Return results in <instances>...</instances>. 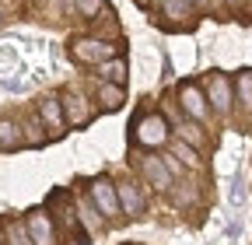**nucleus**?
<instances>
[{
	"instance_id": "15",
	"label": "nucleus",
	"mask_w": 252,
	"mask_h": 245,
	"mask_svg": "<svg viewBox=\"0 0 252 245\" xmlns=\"http://www.w3.org/2000/svg\"><path fill=\"white\" fill-rule=\"evenodd\" d=\"M168 154H175L189 172H203V168H207L203 151H196L193 144H186V140H179V137H172V140H168Z\"/></svg>"
},
{
	"instance_id": "26",
	"label": "nucleus",
	"mask_w": 252,
	"mask_h": 245,
	"mask_svg": "<svg viewBox=\"0 0 252 245\" xmlns=\"http://www.w3.org/2000/svg\"><path fill=\"white\" fill-rule=\"evenodd\" d=\"M126 245H133V242H126Z\"/></svg>"
},
{
	"instance_id": "5",
	"label": "nucleus",
	"mask_w": 252,
	"mask_h": 245,
	"mask_svg": "<svg viewBox=\"0 0 252 245\" xmlns=\"http://www.w3.org/2000/svg\"><path fill=\"white\" fill-rule=\"evenodd\" d=\"M203 91H207V102L214 109L217 119H231L235 112V81L220 70H210L207 81H203Z\"/></svg>"
},
{
	"instance_id": "21",
	"label": "nucleus",
	"mask_w": 252,
	"mask_h": 245,
	"mask_svg": "<svg viewBox=\"0 0 252 245\" xmlns=\"http://www.w3.org/2000/svg\"><path fill=\"white\" fill-rule=\"evenodd\" d=\"M7 245H35L25 221H7Z\"/></svg>"
},
{
	"instance_id": "16",
	"label": "nucleus",
	"mask_w": 252,
	"mask_h": 245,
	"mask_svg": "<svg viewBox=\"0 0 252 245\" xmlns=\"http://www.w3.org/2000/svg\"><path fill=\"white\" fill-rule=\"evenodd\" d=\"M77 210H81V224L88 228V235H91V238L109 231V221L98 214V207L91 203V196H81V200H77Z\"/></svg>"
},
{
	"instance_id": "13",
	"label": "nucleus",
	"mask_w": 252,
	"mask_h": 245,
	"mask_svg": "<svg viewBox=\"0 0 252 245\" xmlns=\"http://www.w3.org/2000/svg\"><path fill=\"white\" fill-rule=\"evenodd\" d=\"M172 137H179V140H186V144H193L196 151H207V147H210V133L203 130V122L189 119V116L172 126Z\"/></svg>"
},
{
	"instance_id": "20",
	"label": "nucleus",
	"mask_w": 252,
	"mask_h": 245,
	"mask_svg": "<svg viewBox=\"0 0 252 245\" xmlns=\"http://www.w3.org/2000/svg\"><path fill=\"white\" fill-rule=\"evenodd\" d=\"M105 0H70L67 4V14L70 18H81V21H94V18H102L105 14Z\"/></svg>"
},
{
	"instance_id": "3",
	"label": "nucleus",
	"mask_w": 252,
	"mask_h": 245,
	"mask_svg": "<svg viewBox=\"0 0 252 245\" xmlns=\"http://www.w3.org/2000/svg\"><path fill=\"white\" fill-rule=\"evenodd\" d=\"M49 214H53V221H56V228H60L63 238H70L74 245H91V235L81 224V210H77V203H70L67 193H56L49 200Z\"/></svg>"
},
{
	"instance_id": "28",
	"label": "nucleus",
	"mask_w": 252,
	"mask_h": 245,
	"mask_svg": "<svg viewBox=\"0 0 252 245\" xmlns=\"http://www.w3.org/2000/svg\"><path fill=\"white\" fill-rule=\"evenodd\" d=\"M249 4H252V0H249Z\"/></svg>"
},
{
	"instance_id": "11",
	"label": "nucleus",
	"mask_w": 252,
	"mask_h": 245,
	"mask_svg": "<svg viewBox=\"0 0 252 245\" xmlns=\"http://www.w3.org/2000/svg\"><path fill=\"white\" fill-rule=\"evenodd\" d=\"M196 4L193 0H158V18H161L168 28H179V32H186V28H196Z\"/></svg>"
},
{
	"instance_id": "1",
	"label": "nucleus",
	"mask_w": 252,
	"mask_h": 245,
	"mask_svg": "<svg viewBox=\"0 0 252 245\" xmlns=\"http://www.w3.org/2000/svg\"><path fill=\"white\" fill-rule=\"evenodd\" d=\"M172 140V122L165 112H140L130 122V144L140 151H161Z\"/></svg>"
},
{
	"instance_id": "7",
	"label": "nucleus",
	"mask_w": 252,
	"mask_h": 245,
	"mask_svg": "<svg viewBox=\"0 0 252 245\" xmlns=\"http://www.w3.org/2000/svg\"><path fill=\"white\" fill-rule=\"evenodd\" d=\"M88 196L91 203L98 207V214L112 224V221H123V207H119V193H116V182L109 175H94L88 182Z\"/></svg>"
},
{
	"instance_id": "9",
	"label": "nucleus",
	"mask_w": 252,
	"mask_h": 245,
	"mask_svg": "<svg viewBox=\"0 0 252 245\" xmlns=\"http://www.w3.org/2000/svg\"><path fill=\"white\" fill-rule=\"evenodd\" d=\"M60 105H63V116H67V126H70V130H84V126H91L94 109L88 105V98L81 95L77 88H63V91H60Z\"/></svg>"
},
{
	"instance_id": "27",
	"label": "nucleus",
	"mask_w": 252,
	"mask_h": 245,
	"mask_svg": "<svg viewBox=\"0 0 252 245\" xmlns=\"http://www.w3.org/2000/svg\"><path fill=\"white\" fill-rule=\"evenodd\" d=\"M32 4H35V0H32Z\"/></svg>"
},
{
	"instance_id": "24",
	"label": "nucleus",
	"mask_w": 252,
	"mask_h": 245,
	"mask_svg": "<svg viewBox=\"0 0 252 245\" xmlns=\"http://www.w3.org/2000/svg\"><path fill=\"white\" fill-rule=\"evenodd\" d=\"M193 4H196V11H207V14H210V11L220 4V0H193Z\"/></svg>"
},
{
	"instance_id": "2",
	"label": "nucleus",
	"mask_w": 252,
	"mask_h": 245,
	"mask_svg": "<svg viewBox=\"0 0 252 245\" xmlns=\"http://www.w3.org/2000/svg\"><path fill=\"white\" fill-rule=\"evenodd\" d=\"M67 53H70V60L77 67H94V70H98L105 60L123 53V39L116 42V39H102V35H74Z\"/></svg>"
},
{
	"instance_id": "12",
	"label": "nucleus",
	"mask_w": 252,
	"mask_h": 245,
	"mask_svg": "<svg viewBox=\"0 0 252 245\" xmlns=\"http://www.w3.org/2000/svg\"><path fill=\"white\" fill-rule=\"evenodd\" d=\"M116 193H119V207H123V217H144L147 214V196H144V186L140 179H119L116 182Z\"/></svg>"
},
{
	"instance_id": "10",
	"label": "nucleus",
	"mask_w": 252,
	"mask_h": 245,
	"mask_svg": "<svg viewBox=\"0 0 252 245\" xmlns=\"http://www.w3.org/2000/svg\"><path fill=\"white\" fill-rule=\"evenodd\" d=\"M35 116H39V122H42V130H46V137H49V140L67 137V130H70V126H67V116H63L60 95H46V98H39Z\"/></svg>"
},
{
	"instance_id": "23",
	"label": "nucleus",
	"mask_w": 252,
	"mask_h": 245,
	"mask_svg": "<svg viewBox=\"0 0 252 245\" xmlns=\"http://www.w3.org/2000/svg\"><path fill=\"white\" fill-rule=\"evenodd\" d=\"M220 4H224V7H228V11H231V14L238 18V14L245 11V4H249V0H220Z\"/></svg>"
},
{
	"instance_id": "4",
	"label": "nucleus",
	"mask_w": 252,
	"mask_h": 245,
	"mask_svg": "<svg viewBox=\"0 0 252 245\" xmlns=\"http://www.w3.org/2000/svg\"><path fill=\"white\" fill-rule=\"evenodd\" d=\"M133 158H137V172H140V179H144V186H151L154 193H172V189H175V175H172L165 154L133 147Z\"/></svg>"
},
{
	"instance_id": "17",
	"label": "nucleus",
	"mask_w": 252,
	"mask_h": 245,
	"mask_svg": "<svg viewBox=\"0 0 252 245\" xmlns=\"http://www.w3.org/2000/svg\"><path fill=\"white\" fill-rule=\"evenodd\" d=\"M231 81H235V109H242V112L252 116V67L238 70Z\"/></svg>"
},
{
	"instance_id": "14",
	"label": "nucleus",
	"mask_w": 252,
	"mask_h": 245,
	"mask_svg": "<svg viewBox=\"0 0 252 245\" xmlns=\"http://www.w3.org/2000/svg\"><path fill=\"white\" fill-rule=\"evenodd\" d=\"M94 102H98L102 112H119L126 105V88L123 84H109V81H98V91H94Z\"/></svg>"
},
{
	"instance_id": "25",
	"label": "nucleus",
	"mask_w": 252,
	"mask_h": 245,
	"mask_svg": "<svg viewBox=\"0 0 252 245\" xmlns=\"http://www.w3.org/2000/svg\"><path fill=\"white\" fill-rule=\"evenodd\" d=\"M137 4H144V7H147V4H151V0H137Z\"/></svg>"
},
{
	"instance_id": "6",
	"label": "nucleus",
	"mask_w": 252,
	"mask_h": 245,
	"mask_svg": "<svg viewBox=\"0 0 252 245\" xmlns=\"http://www.w3.org/2000/svg\"><path fill=\"white\" fill-rule=\"evenodd\" d=\"M175 102H179V109H182L189 119L203 122V126L214 119V109H210V102H207V91H203V84H196V81H179V84H175Z\"/></svg>"
},
{
	"instance_id": "8",
	"label": "nucleus",
	"mask_w": 252,
	"mask_h": 245,
	"mask_svg": "<svg viewBox=\"0 0 252 245\" xmlns=\"http://www.w3.org/2000/svg\"><path fill=\"white\" fill-rule=\"evenodd\" d=\"M25 224H28V235H32V242H35V245H60V242H63V235H60V228H56V221H53L49 207L28 210V214H25Z\"/></svg>"
},
{
	"instance_id": "22",
	"label": "nucleus",
	"mask_w": 252,
	"mask_h": 245,
	"mask_svg": "<svg viewBox=\"0 0 252 245\" xmlns=\"http://www.w3.org/2000/svg\"><path fill=\"white\" fill-rule=\"evenodd\" d=\"M228 203H231L235 210H238V207L245 203V175H242V172H235V175H231V189H228Z\"/></svg>"
},
{
	"instance_id": "19",
	"label": "nucleus",
	"mask_w": 252,
	"mask_h": 245,
	"mask_svg": "<svg viewBox=\"0 0 252 245\" xmlns=\"http://www.w3.org/2000/svg\"><path fill=\"white\" fill-rule=\"evenodd\" d=\"M25 147V133L11 116H0V151H18Z\"/></svg>"
},
{
	"instance_id": "18",
	"label": "nucleus",
	"mask_w": 252,
	"mask_h": 245,
	"mask_svg": "<svg viewBox=\"0 0 252 245\" xmlns=\"http://www.w3.org/2000/svg\"><path fill=\"white\" fill-rule=\"evenodd\" d=\"M98 81H109V84H123L126 88V81H130V67H126V56L123 53L112 56V60H105V63L98 67Z\"/></svg>"
}]
</instances>
